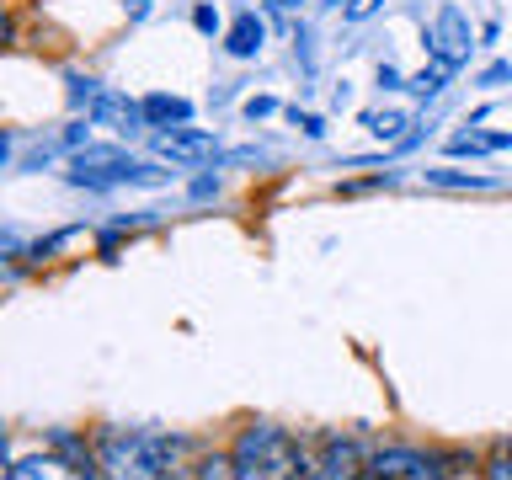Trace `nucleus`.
I'll return each mask as SVG.
<instances>
[{
    "instance_id": "21",
    "label": "nucleus",
    "mask_w": 512,
    "mask_h": 480,
    "mask_svg": "<svg viewBox=\"0 0 512 480\" xmlns=\"http://www.w3.org/2000/svg\"><path fill=\"white\" fill-rule=\"evenodd\" d=\"M64 144H75V150H86V144H91V128H86V123H70V128H64Z\"/></svg>"
},
{
    "instance_id": "7",
    "label": "nucleus",
    "mask_w": 512,
    "mask_h": 480,
    "mask_svg": "<svg viewBox=\"0 0 512 480\" xmlns=\"http://www.w3.org/2000/svg\"><path fill=\"white\" fill-rule=\"evenodd\" d=\"M155 150L176 160V166H203V160H214L219 155V139L208 134V128H160L155 134Z\"/></svg>"
},
{
    "instance_id": "11",
    "label": "nucleus",
    "mask_w": 512,
    "mask_h": 480,
    "mask_svg": "<svg viewBox=\"0 0 512 480\" xmlns=\"http://www.w3.org/2000/svg\"><path fill=\"white\" fill-rule=\"evenodd\" d=\"M144 118H150L155 128H182V123L192 118V102H187V96L155 91V96H144Z\"/></svg>"
},
{
    "instance_id": "6",
    "label": "nucleus",
    "mask_w": 512,
    "mask_h": 480,
    "mask_svg": "<svg viewBox=\"0 0 512 480\" xmlns=\"http://www.w3.org/2000/svg\"><path fill=\"white\" fill-rule=\"evenodd\" d=\"M427 43H432V59L448 64V70H459V64L470 59V48H475L464 11H459V6H443V11H438V22H432V38H427Z\"/></svg>"
},
{
    "instance_id": "9",
    "label": "nucleus",
    "mask_w": 512,
    "mask_h": 480,
    "mask_svg": "<svg viewBox=\"0 0 512 480\" xmlns=\"http://www.w3.org/2000/svg\"><path fill=\"white\" fill-rule=\"evenodd\" d=\"M6 480H96V475L86 470V464H70L59 454H27V459L11 464Z\"/></svg>"
},
{
    "instance_id": "19",
    "label": "nucleus",
    "mask_w": 512,
    "mask_h": 480,
    "mask_svg": "<svg viewBox=\"0 0 512 480\" xmlns=\"http://www.w3.org/2000/svg\"><path fill=\"white\" fill-rule=\"evenodd\" d=\"M288 118H294V123H299V128H304V134H310V139H320V134H326V123H320L315 112H299V107H294V112H288Z\"/></svg>"
},
{
    "instance_id": "5",
    "label": "nucleus",
    "mask_w": 512,
    "mask_h": 480,
    "mask_svg": "<svg viewBox=\"0 0 512 480\" xmlns=\"http://www.w3.org/2000/svg\"><path fill=\"white\" fill-rule=\"evenodd\" d=\"M363 480H448V470L438 454H422V448H379Z\"/></svg>"
},
{
    "instance_id": "15",
    "label": "nucleus",
    "mask_w": 512,
    "mask_h": 480,
    "mask_svg": "<svg viewBox=\"0 0 512 480\" xmlns=\"http://www.w3.org/2000/svg\"><path fill=\"white\" fill-rule=\"evenodd\" d=\"M187 480H235V459H198V464H192V470H187Z\"/></svg>"
},
{
    "instance_id": "20",
    "label": "nucleus",
    "mask_w": 512,
    "mask_h": 480,
    "mask_svg": "<svg viewBox=\"0 0 512 480\" xmlns=\"http://www.w3.org/2000/svg\"><path fill=\"white\" fill-rule=\"evenodd\" d=\"M192 27H198V32H219V11L214 6H198V11H192Z\"/></svg>"
},
{
    "instance_id": "16",
    "label": "nucleus",
    "mask_w": 512,
    "mask_h": 480,
    "mask_svg": "<svg viewBox=\"0 0 512 480\" xmlns=\"http://www.w3.org/2000/svg\"><path fill=\"white\" fill-rule=\"evenodd\" d=\"M427 182H438V187H491V176H470V171L438 166V171H427Z\"/></svg>"
},
{
    "instance_id": "17",
    "label": "nucleus",
    "mask_w": 512,
    "mask_h": 480,
    "mask_svg": "<svg viewBox=\"0 0 512 480\" xmlns=\"http://www.w3.org/2000/svg\"><path fill=\"white\" fill-rule=\"evenodd\" d=\"M486 480H512V443L496 448V454L486 459Z\"/></svg>"
},
{
    "instance_id": "25",
    "label": "nucleus",
    "mask_w": 512,
    "mask_h": 480,
    "mask_svg": "<svg viewBox=\"0 0 512 480\" xmlns=\"http://www.w3.org/2000/svg\"><path fill=\"white\" fill-rule=\"evenodd\" d=\"M379 86H390V91L400 86V70H395V64H379Z\"/></svg>"
},
{
    "instance_id": "22",
    "label": "nucleus",
    "mask_w": 512,
    "mask_h": 480,
    "mask_svg": "<svg viewBox=\"0 0 512 480\" xmlns=\"http://www.w3.org/2000/svg\"><path fill=\"white\" fill-rule=\"evenodd\" d=\"M272 107H278V102H272V96H251V102H246V118H267Z\"/></svg>"
},
{
    "instance_id": "13",
    "label": "nucleus",
    "mask_w": 512,
    "mask_h": 480,
    "mask_svg": "<svg viewBox=\"0 0 512 480\" xmlns=\"http://www.w3.org/2000/svg\"><path fill=\"white\" fill-rule=\"evenodd\" d=\"M363 128H374L379 139H406L411 118L406 112H363Z\"/></svg>"
},
{
    "instance_id": "1",
    "label": "nucleus",
    "mask_w": 512,
    "mask_h": 480,
    "mask_svg": "<svg viewBox=\"0 0 512 480\" xmlns=\"http://www.w3.org/2000/svg\"><path fill=\"white\" fill-rule=\"evenodd\" d=\"M187 454L182 438L144 427H102L96 432V459H102L107 480H176V459Z\"/></svg>"
},
{
    "instance_id": "10",
    "label": "nucleus",
    "mask_w": 512,
    "mask_h": 480,
    "mask_svg": "<svg viewBox=\"0 0 512 480\" xmlns=\"http://www.w3.org/2000/svg\"><path fill=\"white\" fill-rule=\"evenodd\" d=\"M262 38H267L262 16H256V11H240L235 22H230V32H224V48H230L235 59H256V48H262Z\"/></svg>"
},
{
    "instance_id": "4",
    "label": "nucleus",
    "mask_w": 512,
    "mask_h": 480,
    "mask_svg": "<svg viewBox=\"0 0 512 480\" xmlns=\"http://www.w3.org/2000/svg\"><path fill=\"white\" fill-rule=\"evenodd\" d=\"M368 459L352 432H326V438L304 443V480H363Z\"/></svg>"
},
{
    "instance_id": "12",
    "label": "nucleus",
    "mask_w": 512,
    "mask_h": 480,
    "mask_svg": "<svg viewBox=\"0 0 512 480\" xmlns=\"http://www.w3.org/2000/svg\"><path fill=\"white\" fill-rule=\"evenodd\" d=\"M512 134H454L448 139V155H491V150H507Z\"/></svg>"
},
{
    "instance_id": "3",
    "label": "nucleus",
    "mask_w": 512,
    "mask_h": 480,
    "mask_svg": "<svg viewBox=\"0 0 512 480\" xmlns=\"http://www.w3.org/2000/svg\"><path fill=\"white\" fill-rule=\"evenodd\" d=\"M70 182L75 187H118V182H134V187H160L166 171L160 166H139L128 150H112V144H86L70 166Z\"/></svg>"
},
{
    "instance_id": "24",
    "label": "nucleus",
    "mask_w": 512,
    "mask_h": 480,
    "mask_svg": "<svg viewBox=\"0 0 512 480\" xmlns=\"http://www.w3.org/2000/svg\"><path fill=\"white\" fill-rule=\"evenodd\" d=\"M267 11H272V16H283V22H288V16L299 11V0H267Z\"/></svg>"
},
{
    "instance_id": "2",
    "label": "nucleus",
    "mask_w": 512,
    "mask_h": 480,
    "mask_svg": "<svg viewBox=\"0 0 512 480\" xmlns=\"http://www.w3.org/2000/svg\"><path fill=\"white\" fill-rule=\"evenodd\" d=\"M230 459H235V480H304V443L272 422L240 427Z\"/></svg>"
},
{
    "instance_id": "18",
    "label": "nucleus",
    "mask_w": 512,
    "mask_h": 480,
    "mask_svg": "<svg viewBox=\"0 0 512 480\" xmlns=\"http://www.w3.org/2000/svg\"><path fill=\"white\" fill-rule=\"evenodd\" d=\"M379 6H384V0H347V22H368Z\"/></svg>"
},
{
    "instance_id": "23",
    "label": "nucleus",
    "mask_w": 512,
    "mask_h": 480,
    "mask_svg": "<svg viewBox=\"0 0 512 480\" xmlns=\"http://www.w3.org/2000/svg\"><path fill=\"white\" fill-rule=\"evenodd\" d=\"M512 75V64H491V70L486 75H480V86H502V80Z\"/></svg>"
},
{
    "instance_id": "14",
    "label": "nucleus",
    "mask_w": 512,
    "mask_h": 480,
    "mask_svg": "<svg viewBox=\"0 0 512 480\" xmlns=\"http://www.w3.org/2000/svg\"><path fill=\"white\" fill-rule=\"evenodd\" d=\"M448 75H454V70H448V64H438V59H432V70H422V75H411V80H406V91H416V96H438Z\"/></svg>"
},
{
    "instance_id": "8",
    "label": "nucleus",
    "mask_w": 512,
    "mask_h": 480,
    "mask_svg": "<svg viewBox=\"0 0 512 480\" xmlns=\"http://www.w3.org/2000/svg\"><path fill=\"white\" fill-rule=\"evenodd\" d=\"M91 123L118 128V134H139L150 118H144V102H128V96H118V91H102L91 102Z\"/></svg>"
}]
</instances>
